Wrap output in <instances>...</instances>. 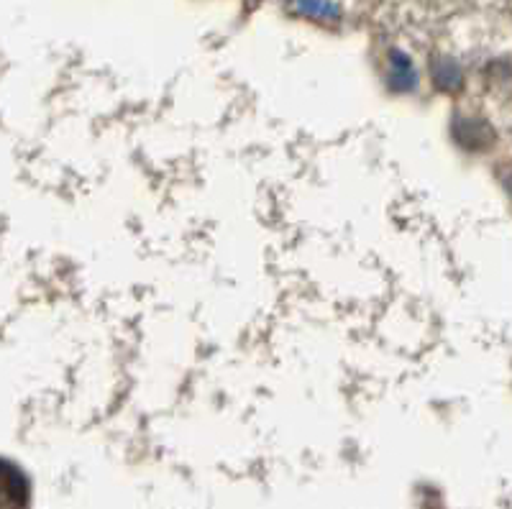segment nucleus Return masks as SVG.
<instances>
[{
  "instance_id": "20e7f679",
  "label": "nucleus",
  "mask_w": 512,
  "mask_h": 509,
  "mask_svg": "<svg viewBox=\"0 0 512 509\" xmlns=\"http://www.w3.org/2000/svg\"><path fill=\"white\" fill-rule=\"evenodd\" d=\"M297 11L310 18H318V21H336L341 16L338 6L331 0H297Z\"/></svg>"
},
{
  "instance_id": "7ed1b4c3",
  "label": "nucleus",
  "mask_w": 512,
  "mask_h": 509,
  "mask_svg": "<svg viewBox=\"0 0 512 509\" xmlns=\"http://www.w3.org/2000/svg\"><path fill=\"white\" fill-rule=\"evenodd\" d=\"M433 80H436V85L441 87V90H459L464 77H461L459 64L451 62V59H438V62L433 64Z\"/></svg>"
},
{
  "instance_id": "f03ea898",
  "label": "nucleus",
  "mask_w": 512,
  "mask_h": 509,
  "mask_svg": "<svg viewBox=\"0 0 512 509\" xmlns=\"http://www.w3.org/2000/svg\"><path fill=\"white\" fill-rule=\"evenodd\" d=\"M415 67L410 62V57H405L402 52L390 54V85L392 90H413L415 87Z\"/></svg>"
},
{
  "instance_id": "f257e3e1",
  "label": "nucleus",
  "mask_w": 512,
  "mask_h": 509,
  "mask_svg": "<svg viewBox=\"0 0 512 509\" xmlns=\"http://www.w3.org/2000/svg\"><path fill=\"white\" fill-rule=\"evenodd\" d=\"M29 489L21 471L13 469L11 463L0 461V509H24Z\"/></svg>"
}]
</instances>
